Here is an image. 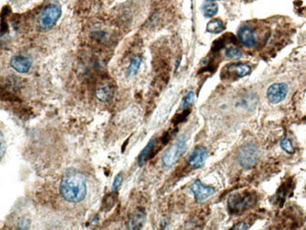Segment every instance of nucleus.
I'll use <instances>...</instances> for the list:
<instances>
[{
  "label": "nucleus",
  "instance_id": "obj_1",
  "mask_svg": "<svg viewBox=\"0 0 306 230\" xmlns=\"http://www.w3.org/2000/svg\"><path fill=\"white\" fill-rule=\"evenodd\" d=\"M60 195L70 203H80L87 196V185L84 176L80 172L65 174L59 185Z\"/></svg>",
  "mask_w": 306,
  "mask_h": 230
},
{
  "label": "nucleus",
  "instance_id": "obj_2",
  "mask_svg": "<svg viewBox=\"0 0 306 230\" xmlns=\"http://www.w3.org/2000/svg\"><path fill=\"white\" fill-rule=\"evenodd\" d=\"M61 15V8L57 4H50L39 13L36 20V28L41 32H46L53 29Z\"/></svg>",
  "mask_w": 306,
  "mask_h": 230
},
{
  "label": "nucleus",
  "instance_id": "obj_3",
  "mask_svg": "<svg viewBox=\"0 0 306 230\" xmlns=\"http://www.w3.org/2000/svg\"><path fill=\"white\" fill-rule=\"evenodd\" d=\"M256 196L250 192L237 193L228 198V207L233 213H242L255 204Z\"/></svg>",
  "mask_w": 306,
  "mask_h": 230
},
{
  "label": "nucleus",
  "instance_id": "obj_4",
  "mask_svg": "<svg viewBox=\"0 0 306 230\" xmlns=\"http://www.w3.org/2000/svg\"><path fill=\"white\" fill-rule=\"evenodd\" d=\"M260 157V151L253 144H245L238 151V163L241 167L250 169L253 167Z\"/></svg>",
  "mask_w": 306,
  "mask_h": 230
},
{
  "label": "nucleus",
  "instance_id": "obj_5",
  "mask_svg": "<svg viewBox=\"0 0 306 230\" xmlns=\"http://www.w3.org/2000/svg\"><path fill=\"white\" fill-rule=\"evenodd\" d=\"M186 150H187L186 138L185 136H181L180 138L177 139L176 142L170 146V148L164 153L162 157L163 164L168 168L171 167L179 161V159L186 152Z\"/></svg>",
  "mask_w": 306,
  "mask_h": 230
},
{
  "label": "nucleus",
  "instance_id": "obj_6",
  "mask_svg": "<svg viewBox=\"0 0 306 230\" xmlns=\"http://www.w3.org/2000/svg\"><path fill=\"white\" fill-rule=\"evenodd\" d=\"M238 39L243 46L248 48L255 47L260 40L257 31L250 25H244L240 28L238 31Z\"/></svg>",
  "mask_w": 306,
  "mask_h": 230
},
{
  "label": "nucleus",
  "instance_id": "obj_7",
  "mask_svg": "<svg viewBox=\"0 0 306 230\" xmlns=\"http://www.w3.org/2000/svg\"><path fill=\"white\" fill-rule=\"evenodd\" d=\"M191 191L193 192L195 201L197 203L204 202L216 193L214 188L204 185L200 180H195L193 182V185L191 186Z\"/></svg>",
  "mask_w": 306,
  "mask_h": 230
},
{
  "label": "nucleus",
  "instance_id": "obj_8",
  "mask_svg": "<svg viewBox=\"0 0 306 230\" xmlns=\"http://www.w3.org/2000/svg\"><path fill=\"white\" fill-rule=\"evenodd\" d=\"M12 69L19 74H27L32 65V58L26 54H17L11 58Z\"/></svg>",
  "mask_w": 306,
  "mask_h": 230
},
{
  "label": "nucleus",
  "instance_id": "obj_9",
  "mask_svg": "<svg viewBox=\"0 0 306 230\" xmlns=\"http://www.w3.org/2000/svg\"><path fill=\"white\" fill-rule=\"evenodd\" d=\"M207 156L208 151L206 149V147H204L203 145H198L189 156L188 163L193 169H199L204 166Z\"/></svg>",
  "mask_w": 306,
  "mask_h": 230
},
{
  "label": "nucleus",
  "instance_id": "obj_10",
  "mask_svg": "<svg viewBox=\"0 0 306 230\" xmlns=\"http://www.w3.org/2000/svg\"><path fill=\"white\" fill-rule=\"evenodd\" d=\"M114 92L115 88L113 83L111 81H103L98 84L95 90V96L100 102L107 103L113 98Z\"/></svg>",
  "mask_w": 306,
  "mask_h": 230
},
{
  "label": "nucleus",
  "instance_id": "obj_11",
  "mask_svg": "<svg viewBox=\"0 0 306 230\" xmlns=\"http://www.w3.org/2000/svg\"><path fill=\"white\" fill-rule=\"evenodd\" d=\"M287 86L284 83H275L267 92V97L272 104H279L283 101L287 94Z\"/></svg>",
  "mask_w": 306,
  "mask_h": 230
},
{
  "label": "nucleus",
  "instance_id": "obj_12",
  "mask_svg": "<svg viewBox=\"0 0 306 230\" xmlns=\"http://www.w3.org/2000/svg\"><path fill=\"white\" fill-rule=\"evenodd\" d=\"M250 66L247 63H231L225 67V75L229 78L239 79L247 76L250 73Z\"/></svg>",
  "mask_w": 306,
  "mask_h": 230
},
{
  "label": "nucleus",
  "instance_id": "obj_13",
  "mask_svg": "<svg viewBox=\"0 0 306 230\" xmlns=\"http://www.w3.org/2000/svg\"><path fill=\"white\" fill-rule=\"evenodd\" d=\"M146 220V214L142 208H138L136 211L130 216L128 221V229L138 230L142 229Z\"/></svg>",
  "mask_w": 306,
  "mask_h": 230
},
{
  "label": "nucleus",
  "instance_id": "obj_14",
  "mask_svg": "<svg viewBox=\"0 0 306 230\" xmlns=\"http://www.w3.org/2000/svg\"><path fill=\"white\" fill-rule=\"evenodd\" d=\"M157 142H158L157 139L151 140L148 143L147 145L140 152L139 159H138V163L139 166H142L147 160L151 159L155 155V146L157 144Z\"/></svg>",
  "mask_w": 306,
  "mask_h": 230
},
{
  "label": "nucleus",
  "instance_id": "obj_15",
  "mask_svg": "<svg viewBox=\"0 0 306 230\" xmlns=\"http://www.w3.org/2000/svg\"><path fill=\"white\" fill-rule=\"evenodd\" d=\"M117 196H118V194L116 193V191H112L111 194L105 196L102 202L103 210L108 212L111 209H112V207L115 206L117 202V198H118Z\"/></svg>",
  "mask_w": 306,
  "mask_h": 230
},
{
  "label": "nucleus",
  "instance_id": "obj_16",
  "mask_svg": "<svg viewBox=\"0 0 306 230\" xmlns=\"http://www.w3.org/2000/svg\"><path fill=\"white\" fill-rule=\"evenodd\" d=\"M225 29V26L223 22L221 20V19H214V20H211L209 23L207 24L206 26V30L210 33H220L222 31H223Z\"/></svg>",
  "mask_w": 306,
  "mask_h": 230
},
{
  "label": "nucleus",
  "instance_id": "obj_17",
  "mask_svg": "<svg viewBox=\"0 0 306 230\" xmlns=\"http://www.w3.org/2000/svg\"><path fill=\"white\" fill-rule=\"evenodd\" d=\"M141 61H142V58L140 56H135V57L132 58L129 65H128V68H127V75L129 77H134L136 76L139 70V67L141 65Z\"/></svg>",
  "mask_w": 306,
  "mask_h": 230
},
{
  "label": "nucleus",
  "instance_id": "obj_18",
  "mask_svg": "<svg viewBox=\"0 0 306 230\" xmlns=\"http://www.w3.org/2000/svg\"><path fill=\"white\" fill-rule=\"evenodd\" d=\"M219 7L213 1H208L203 6V12L205 17H213L218 13Z\"/></svg>",
  "mask_w": 306,
  "mask_h": 230
},
{
  "label": "nucleus",
  "instance_id": "obj_19",
  "mask_svg": "<svg viewBox=\"0 0 306 230\" xmlns=\"http://www.w3.org/2000/svg\"><path fill=\"white\" fill-rule=\"evenodd\" d=\"M225 55L228 58L237 59L242 57V52L237 47H228L225 51Z\"/></svg>",
  "mask_w": 306,
  "mask_h": 230
},
{
  "label": "nucleus",
  "instance_id": "obj_20",
  "mask_svg": "<svg viewBox=\"0 0 306 230\" xmlns=\"http://www.w3.org/2000/svg\"><path fill=\"white\" fill-rule=\"evenodd\" d=\"M282 149L284 150L286 153L288 154H293L294 153V147L290 142V140L288 138H284L281 141V144H280Z\"/></svg>",
  "mask_w": 306,
  "mask_h": 230
},
{
  "label": "nucleus",
  "instance_id": "obj_21",
  "mask_svg": "<svg viewBox=\"0 0 306 230\" xmlns=\"http://www.w3.org/2000/svg\"><path fill=\"white\" fill-rule=\"evenodd\" d=\"M194 100H195V95H194V92H189V93L187 94V96L185 97V99H184L183 103H182V110H184V109H187V108H188V107H189L190 105H192V104L194 102Z\"/></svg>",
  "mask_w": 306,
  "mask_h": 230
},
{
  "label": "nucleus",
  "instance_id": "obj_22",
  "mask_svg": "<svg viewBox=\"0 0 306 230\" xmlns=\"http://www.w3.org/2000/svg\"><path fill=\"white\" fill-rule=\"evenodd\" d=\"M190 113H191L190 110H186L184 113H182L180 115H176V116L173 118L172 123H173L174 125L180 124L183 121H185V119L188 117V115H190Z\"/></svg>",
  "mask_w": 306,
  "mask_h": 230
},
{
  "label": "nucleus",
  "instance_id": "obj_23",
  "mask_svg": "<svg viewBox=\"0 0 306 230\" xmlns=\"http://www.w3.org/2000/svg\"><path fill=\"white\" fill-rule=\"evenodd\" d=\"M123 183V175L121 173H119L118 175H116L115 179H114L113 184H112V191H117L121 185Z\"/></svg>",
  "mask_w": 306,
  "mask_h": 230
},
{
  "label": "nucleus",
  "instance_id": "obj_24",
  "mask_svg": "<svg viewBox=\"0 0 306 230\" xmlns=\"http://www.w3.org/2000/svg\"><path fill=\"white\" fill-rule=\"evenodd\" d=\"M29 226H30V221L28 219H20L18 222V229L28 230V229H29Z\"/></svg>",
  "mask_w": 306,
  "mask_h": 230
},
{
  "label": "nucleus",
  "instance_id": "obj_25",
  "mask_svg": "<svg viewBox=\"0 0 306 230\" xmlns=\"http://www.w3.org/2000/svg\"><path fill=\"white\" fill-rule=\"evenodd\" d=\"M248 229H249V225H247V224H246V223H244V222L238 223V224L235 225V226L232 228V230H248Z\"/></svg>",
  "mask_w": 306,
  "mask_h": 230
},
{
  "label": "nucleus",
  "instance_id": "obj_26",
  "mask_svg": "<svg viewBox=\"0 0 306 230\" xmlns=\"http://www.w3.org/2000/svg\"><path fill=\"white\" fill-rule=\"evenodd\" d=\"M8 32V25L6 22H4V19H2V24H1V36L3 37L4 34H6Z\"/></svg>",
  "mask_w": 306,
  "mask_h": 230
},
{
  "label": "nucleus",
  "instance_id": "obj_27",
  "mask_svg": "<svg viewBox=\"0 0 306 230\" xmlns=\"http://www.w3.org/2000/svg\"><path fill=\"white\" fill-rule=\"evenodd\" d=\"M206 1H213V2H215L217 0H206ZM218 1H219V0H218Z\"/></svg>",
  "mask_w": 306,
  "mask_h": 230
}]
</instances>
